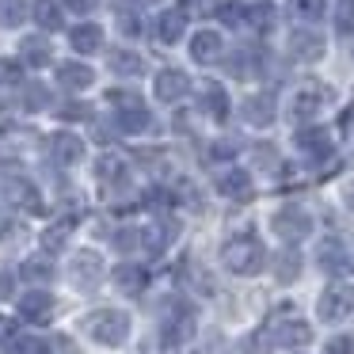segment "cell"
<instances>
[{"label":"cell","instance_id":"6da1fadb","mask_svg":"<svg viewBox=\"0 0 354 354\" xmlns=\"http://www.w3.org/2000/svg\"><path fill=\"white\" fill-rule=\"evenodd\" d=\"M221 263L232 270V274L252 278V274H259V270L267 267V248H263L252 232H244V236H232L229 244L221 248Z\"/></svg>","mask_w":354,"mask_h":354},{"label":"cell","instance_id":"7a4b0ae2","mask_svg":"<svg viewBox=\"0 0 354 354\" xmlns=\"http://www.w3.org/2000/svg\"><path fill=\"white\" fill-rule=\"evenodd\" d=\"M92 343L100 346H118L130 339V313H118V308H95L92 316L84 320Z\"/></svg>","mask_w":354,"mask_h":354},{"label":"cell","instance_id":"3957f363","mask_svg":"<svg viewBox=\"0 0 354 354\" xmlns=\"http://www.w3.org/2000/svg\"><path fill=\"white\" fill-rule=\"evenodd\" d=\"M270 232H274L278 240H286V244H301V240L313 232V214H308L305 206H282L270 217Z\"/></svg>","mask_w":354,"mask_h":354},{"label":"cell","instance_id":"277c9868","mask_svg":"<svg viewBox=\"0 0 354 354\" xmlns=\"http://www.w3.org/2000/svg\"><path fill=\"white\" fill-rule=\"evenodd\" d=\"M297 153L305 156L308 164H324L335 156V141H331V133L324 130V126H301L297 130Z\"/></svg>","mask_w":354,"mask_h":354},{"label":"cell","instance_id":"5b68a950","mask_svg":"<svg viewBox=\"0 0 354 354\" xmlns=\"http://www.w3.org/2000/svg\"><path fill=\"white\" fill-rule=\"evenodd\" d=\"M194 335V308L191 305H171L164 313V324H160V339L168 346H179Z\"/></svg>","mask_w":354,"mask_h":354},{"label":"cell","instance_id":"8992f818","mask_svg":"<svg viewBox=\"0 0 354 354\" xmlns=\"http://www.w3.org/2000/svg\"><path fill=\"white\" fill-rule=\"evenodd\" d=\"M308 339H313V328L297 316H278L267 328V346H301Z\"/></svg>","mask_w":354,"mask_h":354},{"label":"cell","instance_id":"52a82bcc","mask_svg":"<svg viewBox=\"0 0 354 354\" xmlns=\"http://www.w3.org/2000/svg\"><path fill=\"white\" fill-rule=\"evenodd\" d=\"M316 313H320V320L339 324L343 316L354 313V290H351V286H328V290L320 293V305H316Z\"/></svg>","mask_w":354,"mask_h":354},{"label":"cell","instance_id":"ba28073f","mask_svg":"<svg viewBox=\"0 0 354 354\" xmlns=\"http://www.w3.org/2000/svg\"><path fill=\"white\" fill-rule=\"evenodd\" d=\"M69 278L77 290H95L103 282V259L100 252H77L69 263Z\"/></svg>","mask_w":354,"mask_h":354},{"label":"cell","instance_id":"9c48e42d","mask_svg":"<svg viewBox=\"0 0 354 354\" xmlns=\"http://www.w3.org/2000/svg\"><path fill=\"white\" fill-rule=\"evenodd\" d=\"M176 236H179V221H176V217H168V214H160V217L149 221L145 232H141V244H145L149 255H160V252H168V248H171V240H176Z\"/></svg>","mask_w":354,"mask_h":354},{"label":"cell","instance_id":"30bf717a","mask_svg":"<svg viewBox=\"0 0 354 354\" xmlns=\"http://www.w3.org/2000/svg\"><path fill=\"white\" fill-rule=\"evenodd\" d=\"M54 84L62 88V92L77 95V92H84V88L95 84V73H92V65H84V62H62L54 69Z\"/></svg>","mask_w":354,"mask_h":354},{"label":"cell","instance_id":"8fae6325","mask_svg":"<svg viewBox=\"0 0 354 354\" xmlns=\"http://www.w3.org/2000/svg\"><path fill=\"white\" fill-rule=\"evenodd\" d=\"M187 92H191V77L183 69H160L153 77V95L160 103H179Z\"/></svg>","mask_w":354,"mask_h":354},{"label":"cell","instance_id":"7c38bea8","mask_svg":"<svg viewBox=\"0 0 354 354\" xmlns=\"http://www.w3.org/2000/svg\"><path fill=\"white\" fill-rule=\"evenodd\" d=\"M324 50H328V42H324V35H316L313 27H297V31L290 35V57H297V62H320Z\"/></svg>","mask_w":354,"mask_h":354},{"label":"cell","instance_id":"4fadbf2b","mask_svg":"<svg viewBox=\"0 0 354 354\" xmlns=\"http://www.w3.org/2000/svg\"><path fill=\"white\" fill-rule=\"evenodd\" d=\"M221 54H225V39H221V31H209V27H202V31H194L191 35V57L198 65H214V62H221Z\"/></svg>","mask_w":354,"mask_h":354},{"label":"cell","instance_id":"5bb4252c","mask_svg":"<svg viewBox=\"0 0 354 354\" xmlns=\"http://www.w3.org/2000/svg\"><path fill=\"white\" fill-rule=\"evenodd\" d=\"M57 301L50 297L46 290H27L24 297H19V316H24L27 324H46L50 316H54Z\"/></svg>","mask_w":354,"mask_h":354},{"label":"cell","instance_id":"9a60e30c","mask_svg":"<svg viewBox=\"0 0 354 354\" xmlns=\"http://www.w3.org/2000/svg\"><path fill=\"white\" fill-rule=\"evenodd\" d=\"M183 31H187V16L179 8H168L153 19V39L160 42V46H176V42L183 39Z\"/></svg>","mask_w":354,"mask_h":354},{"label":"cell","instance_id":"2e32d148","mask_svg":"<svg viewBox=\"0 0 354 354\" xmlns=\"http://www.w3.org/2000/svg\"><path fill=\"white\" fill-rule=\"evenodd\" d=\"M316 267L324 270V274H343L346 270V244L339 236H328L316 244Z\"/></svg>","mask_w":354,"mask_h":354},{"label":"cell","instance_id":"e0dca14e","mask_svg":"<svg viewBox=\"0 0 354 354\" xmlns=\"http://www.w3.org/2000/svg\"><path fill=\"white\" fill-rule=\"evenodd\" d=\"M324 103H328L324 88H320V84H313V88H301V92L293 95L290 111H293V118H297V122H313V118L324 111Z\"/></svg>","mask_w":354,"mask_h":354},{"label":"cell","instance_id":"ac0fdd59","mask_svg":"<svg viewBox=\"0 0 354 354\" xmlns=\"http://www.w3.org/2000/svg\"><path fill=\"white\" fill-rule=\"evenodd\" d=\"M217 191H221L225 198H232V202H248L255 194V187H252V176H248V171L225 168L221 176H217Z\"/></svg>","mask_w":354,"mask_h":354},{"label":"cell","instance_id":"d6986e66","mask_svg":"<svg viewBox=\"0 0 354 354\" xmlns=\"http://www.w3.org/2000/svg\"><path fill=\"white\" fill-rule=\"evenodd\" d=\"M69 46L77 50V54H95V50H103V27L92 24V19L73 24L69 27Z\"/></svg>","mask_w":354,"mask_h":354},{"label":"cell","instance_id":"ffe728a7","mask_svg":"<svg viewBox=\"0 0 354 354\" xmlns=\"http://www.w3.org/2000/svg\"><path fill=\"white\" fill-rule=\"evenodd\" d=\"M153 126V115H149L145 103H130V107L115 111V130L118 133H145Z\"/></svg>","mask_w":354,"mask_h":354},{"label":"cell","instance_id":"44dd1931","mask_svg":"<svg viewBox=\"0 0 354 354\" xmlns=\"http://www.w3.org/2000/svg\"><path fill=\"white\" fill-rule=\"evenodd\" d=\"M229 107H232V103H229V92H225L221 84H206V88L198 92V111H202V115H209L214 122L229 118Z\"/></svg>","mask_w":354,"mask_h":354},{"label":"cell","instance_id":"7402d4cb","mask_svg":"<svg viewBox=\"0 0 354 354\" xmlns=\"http://www.w3.org/2000/svg\"><path fill=\"white\" fill-rule=\"evenodd\" d=\"M240 111H244V122H252V126H270V122H274V95H270V92L248 95Z\"/></svg>","mask_w":354,"mask_h":354},{"label":"cell","instance_id":"603a6c76","mask_svg":"<svg viewBox=\"0 0 354 354\" xmlns=\"http://www.w3.org/2000/svg\"><path fill=\"white\" fill-rule=\"evenodd\" d=\"M8 202L16 209H31V214H39V206H42V198H39V191H35V183L31 179H24V176H16V179H8Z\"/></svg>","mask_w":354,"mask_h":354},{"label":"cell","instance_id":"cb8c5ba5","mask_svg":"<svg viewBox=\"0 0 354 354\" xmlns=\"http://www.w3.org/2000/svg\"><path fill=\"white\" fill-rule=\"evenodd\" d=\"M31 16H35V24L42 27V35H50V31H57V27H65V4H57V0H35Z\"/></svg>","mask_w":354,"mask_h":354},{"label":"cell","instance_id":"d4e9b609","mask_svg":"<svg viewBox=\"0 0 354 354\" xmlns=\"http://www.w3.org/2000/svg\"><path fill=\"white\" fill-rule=\"evenodd\" d=\"M50 156H54L57 164H80L84 160V141H80L77 133H57V138L50 141Z\"/></svg>","mask_w":354,"mask_h":354},{"label":"cell","instance_id":"484cf974","mask_svg":"<svg viewBox=\"0 0 354 354\" xmlns=\"http://www.w3.org/2000/svg\"><path fill=\"white\" fill-rule=\"evenodd\" d=\"M244 24L252 27V31L267 35L270 27L278 24V8L270 4V0H255V4H244Z\"/></svg>","mask_w":354,"mask_h":354},{"label":"cell","instance_id":"4316f807","mask_svg":"<svg viewBox=\"0 0 354 354\" xmlns=\"http://www.w3.org/2000/svg\"><path fill=\"white\" fill-rule=\"evenodd\" d=\"M107 65H111L115 77H141V73H145V57H141L138 50H115Z\"/></svg>","mask_w":354,"mask_h":354},{"label":"cell","instance_id":"83f0119b","mask_svg":"<svg viewBox=\"0 0 354 354\" xmlns=\"http://www.w3.org/2000/svg\"><path fill=\"white\" fill-rule=\"evenodd\" d=\"M274 278H278V282H286V286L301 278V252L293 244L286 248V252L274 255Z\"/></svg>","mask_w":354,"mask_h":354},{"label":"cell","instance_id":"f1b7e54d","mask_svg":"<svg viewBox=\"0 0 354 354\" xmlns=\"http://www.w3.org/2000/svg\"><path fill=\"white\" fill-rule=\"evenodd\" d=\"M50 57H54V46H50L46 35H31V39H24V62L27 65H50Z\"/></svg>","mask_w":354,"mask_h":354},{"label":"cell","instance_id":"f546056e","mask_svg":"<svg viewBox=\"0 0 354 354\" xmlns=\"http://www.w3.org/2000/svg\"><path fill=\"white\" fill-rule=\"evenodd\" d=\"M115 286L133 297V293H141V286H145V270L133 267V263H122V267H115Z\"/></svg>","mask_w":354,"mask_h":354},{"label":"cell","instance_id":"4dcf8cb0","mask_svg":"<svg viewBox=\"0 0 354 354\" xmlns=\"http://www.w3.org/2000/svg\"><path fill=\"white\" fill-rule=\"evenodd\" d=\"M95 176L103 179V183H111V187H122L126 183V164L118 160V156H100V160H95Z\"/></svg>","mask_w":354,"mask_h":354},{"label":"cell","instance_id":"1f68e13d","mask_svg":"<svg viewBox=\"0 0 354 354\" xmlns=\"http://www.w3.org/2000/svg\"><path fill=\"white\" fill-rule=\"evenodd\" d=\"M31 12L27 0H0V27H19Z\"/></svg>","mask_w":354,"mask_h":354},{"label":"cell","instance_id":"d6a6232c","mask_svg":"<svg viewBox=\"0 0 354 354\" xmlns=\"http://www.w3.org/2000/svg\"><path fill=\"white\" fill-rule=\"evenodd\" d=\"M24 278L27 282H50V278H54V263H50L46 255H35V259L24 263Z\"/></svg>","mask_w":354,"mask_h":354},{"label":"cell","instance_id":"836d02e7","mask_svg":"<svg viewBox=\"0 0 354 354\" xmlns=\"http://www.w3.org/2000/svg\"><path fill=\"white\" fill-rule=\"evenodd\" d=\"M115 19H118V27H122L126 39H138L141 35V16L133 12V4H122V8L115 12Z\"/></svg>","mask_w":354,"mask_h":354},{"label":"cell","instance_id":"e575fe53","mask_svg":"<svg viewBox=\"0 0 354 354\" xmlns=\"http://www.w3.org/2000/svg\"><path fill=\"white\" fill-rule=\"evenodd\" d=\"M69 232H73V221L50 225V229L42 232V248H46V252H57V248H65V240H69Z\"/></svg>","mask_w":354,"mask_h":354},{"label":"cell","instance_id":"d590c367","mask_svg":"<svg viewBox=\"0 0 354 354\" xmlns=\"http://www.w3.org/2000/svg\"><path fill=\"white\" fill-rule=\"evenodd\" d=\"M214 16L221 19L225 27H236V24H244V4H236V0H225V4H217V8H214Z\"/></svg>","mask_w":354,"mask_h":354},{"label":"cell","instance_id":"8d00e7d4","mask_svg":"<svg viewBox=\"0 0 354 354\" xmlns=\"http://www.w3.org/2000/svg\"><path fill=\"white\" fill-rule=\"evenodd\" d=\"M335 27H339V35H351V31H354V0H339Z\"/></svg>","mask_w":354,"mask_h":354},{"label":"cell","instance_id":"74e56055","mask_svg":"<svg viewBox=\"0 0 354 354\" xmlns=\"http://www.w3.org/2000/svg\"><path fill=\"white\" fill-rule=\"evenodd\" d=\"M252 156L259 168H278V149L270 145V141H259V145H252Z\"/></svg>","mask_w":354,"mask_h":354},{"label":"cell","instance_id":"f35d334b","mask_svg":"<svg viewBox=\"0 0 354 354\" xmlns=\"http://www.w3.org/2000/svg\"><path fill=\"white\" fill-rule=\"evenodd\" d=\"M16 354H50V343L39 335H19L16 339Z\"/></svg>","mask_w":354,"mask_h":354},{"label":"cell","instance_id":"ab89813d","mask_svg":"<svg viewBox=\"0 0 354 354\" xmlns=\"http://www.w3.org/2000/svg\"><path fill=\"white\" fill-rule=\"evenodd\" d=\"M293 8H297L301 19H320L324 16V0H293Z\"/></svg>","mask_w":354,"mask_h":354},{"label":"cell","instance_id":"60d3db41","mask_svg":"<svg viewBox=\"0 0 354 354\" xmlns=\"http://www.w3.org/2000/svg\"><path fill=\"white\" fill-rule=\"evenodd\" d=\"M138 240H141V232H133V229H118L115 232V248H118V252H133Z\"/></svg>","mask_w":354,"mask_h":354},{"label":"cell","instance_id":"b9f144b4","mask_svg":"<svg viewBox=\"0 0 354 354\" xmlns=\"http://www.w3.org/2000/svg\"><path fill=\"white\" fill-rule=\"evenodd\" d=\"M324 354H354V339H351V335H335V339H328Z\"/></svg>","mask_w":354,"mask_h":354},{"label":"cell","instance_id":"7bdbcfd3","mask_svg":"<svg viewBox=\"0 0 354 354\" xmlns=\"http://www.w3.org/2000/svg\"><path fill=\"white\" fill-rule=\"evenodd\" d=\"M31 92H24V107H31V111H39V107H46V92H42V84H27Z\"/></svg>","mask_w":354,"mask_h":354},{"label":"cell","instance_id":"ee69618b","mask_svg":"<svg viewBox=\"0 0 354 354\" xmlns=\"http://www.w3.org/2000/svg\"><path fill=\"white\" fill-rule=\"evenodd\" d=\"M19 62H0V84H16L19 80Z\"/></svg>","mask_w":354,"mask_h":354},{"label":"cell","instance_id":"f6af8a7d","mask_svg":"<svg viewBox=\"0 0 354 354\" xmlns=\"http://www.w3.org/2000/svg\"><path fill=\"white\" fill-rule=\"evenodd\" d=\"M209 149H214V153H209L214 160H229V156L236 153V141H232V138H225V141H217V145H209Z\"/></svg>","mask_w":354,"mask_h":354},{"label":"cell","instance_id":"bcb514c9","mask_svg":"<svg viewBox=\"0 0 354 354\" xmlns=\"http://www.w3.org/2000/svg\"><path fill=\"white\" fill-rule=\"evenodd\" d=\"M209 4L206 0H179V12H183V16H194V12H206Z\"/></svg>","mask_w":354,"mask_h":354},{"label":"cell","instance_id":"7dc6e473","mask_svg":"<svg viewBox=\"0 0 354 354\" xmlns=\"http://www.w3.org/2000/svg\"><path fill=\"white\" fill-rule=\"evenodd\" d=\"M12 290H16V286H12V270H0V301H8Z\"/></svg>","mask_w":354,"mask_h":354},{"label":"cell","instance_id":"c3c4849f","mask_svg":"<svg viewBox=\"0 0 354 354\" xmlns=\"http://www.w3.org/2000/svg\"><path fill=\"white\" fill-rule=\"evenodd\" d=\"M62 115H69V122H80V118H84L88 111L80 107V103H65V107H62Z\"/></svg>","mask_w":354,"mask_h":354},{"label":"cell","instance_id":"681fc988","mask_svg":"<svg viewBox=\"0 0 354 354\" xmlns=\"http://www.w3.org/2000/svg\"><path fill=\"white\" fill-rule=\"evenodd\" d=\"M54 351H62V354H77V346H73L65 335H57V339H54Z\"/></svg>","mask_w":354,"mask_h":354},{"label":"cell","instance_id":"f907efd6","mask_svg":"<svg viewBox=\"0 0 354 354\" xmlns=\"http://www.w3.org/2000/svg\"><path fill=\"white\" fill-rule=\"evenodd\" d=\"M95 0H65V8H73V12H88Z\"/></svg>","mask_w":354,"mask_h":354},{"label":"cell","instance_id":"816d5d0a","mask_svg":"<svg viewBox=\"0 0 354 354\" xmlns=\"http://www.w3.org/2000/svg\"><path fill=\"white\" fill-rule=\"evenodd\" d=\"M343 202H346V209H351V214H354V183H351V187H346V191H343Z\"/></svg>","mask_w":354,"mask_h":354},{"label":"cell","instance_id":"f5cc1de1","mask_svg":"<svg viewBox=\"0 0 354 354\" xmlns=\"http://www.w3.org/2000/svg\"><path fill=\"white\" fill-rule=\"evenodd\" d=\"M0 339H4V328H0Z\"/></svg>","mask_w":354,"mask_h":354},{"label":"cell","instance_id":"db71d44e","mask_svg":"<svg viewBox=\"0 0 354 354\" xmlns=\"http://www.w3.org/2000/svg\"><path fill=\"white\" fill-rule=\"evenodd\" d=\"M141 4H149V0H141Z\"/></svg>","mask_w":354,"mask_h":354}]
</instances>
